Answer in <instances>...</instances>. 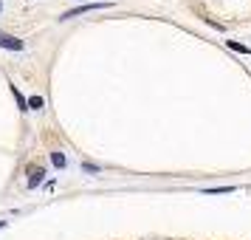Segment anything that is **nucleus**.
Segmentation results:
<instances>
[{
  "instance_id": "20e7f679",
  "label": "nucleus",
  "mask_w": 251,
  "mask_h": 240,
  "mask_svg": "<svg viewBox=\"0 0 251 240\" xmlns=\"http://www.w3.org/2000/svg\"><path fill=\"white\" fill-rule=\"evenodd\" d=\"M43 96H31V99H28V110H31V107H34V110H43Z\"/></svg>"
},
{
  "instance_id": "39448f33",
  "label": "nucleus",
  "mask_w": 251,
  "mask_h": 240,
  "mask_svg": "<svg viewBox=\"0 0 251 240\" xmlns=\"http://www.w3.org/2000/svg\"><path fill=\"white\" fill-rule=\"evenodd\" d=\"M226 46L231 48V51H237V54H249V46H240V43H234V40H228Z\"/></svg>"
},
{
  "instance_id": "423d86ee",
  "label": "nucleus",
  "mask_w": 251,
  "mask_h": 240,
  "mask_svg": "<svg viewBox=\"0 0 251 240\" xmlns=\"http://www.w3.org/2000/svg\"><path fill=\"white\" fill-rule=\"evenodd\" d=\"M43 175H46V172H40V170H31V178H28V187L34 189L37 184H40V178H43Z\"/></svg>"
},
{
  "instance_id": "6e6552de",
  "label": "nucleus",
  "mask_w": 251,
  "mask_h": 240,
  "mask_svg": "<svg viewBox=\"0 0 251 240\" xmlns=\"http://www.w3.org/2000/svg\"><path fill=\"white\" fill-rule=\"evenodd\" d=\"M3 226H6V220H0V229H3Z\"/></svg>"
},
{
  "instance_id": "1a4fd4ad",
  "label": "nucleus",
  "mask_w": 251,
  "mask_h": 240,
  "mask_svg": "<svg viewBox=\"0 0 251 240\" xmlns=\"http://www.w3.org/2000/svg\"><path fill=\"white\" fill-rule=\"evenodd\" d=\"M0 9H3V6H0Z\"/></svg>"
},
{
  "instance_id": "7ed1b4c3",
  "label": "nucleus",
  "mask_w": 251,
  "mask_h": 240,
  "mask_svg": "<svg viewBox=\"0 0 251 240\" xmlns=\"http://www.w3.org/2000/svg\"><path fill=\"white\" fill-rule=\"evenodd\" d=\"M12 93H14V99H17V105H20V110H28V99H25V96L17 91L14 85H12Z\"/></svg>"
},
{
  "instance_id": "f257e3e1",
  "label": "nucleus",
  "mask_w": 251,
  "mask_h": 240,
  "mask_svg": "<svg viewBox=\"0 0 251 240\" xmlns=\"http://www.w3.org/2000/svg\"><path fill=\"white\" fill-rule=\"evenodd\" d=\"M0 48H6V51H23L25 43L17 40V37H12V34H3V31H0Z\"/></svg>"
},
{
  "instance_id": "0eeeda50",
  "label": "nucleus",
  "mask_w": 251,
  "mask_h": 240,
  "mask_svg": "<svg viewBox=\"0 0 251 240\" xmlns=\"http://www.w3.org/2000/svg\"><path fill=\"white\" fill-rule=\"evenodd\" d=\"M51 161H54V167H59V170L65 167V156L62 153H51Z\"/></svg>"
},
{
  "instance_id": "f03ea898",
  "label": "nucleus",
  "mask_w": 251,
  "mask_h": 240,
  "mask_svg": "<svg viewBox=\"0 0 251 240\" xmlns=\"http://www.w3.org/2000/svg\"><path fill=\"white\" fill-rule=\"evenodd\" d=\"M93 9H107V3H88V6H76V9H71V12L62 14V20H71V17H76V14L93 12Z\"/></svg>"
}]
</instances>
